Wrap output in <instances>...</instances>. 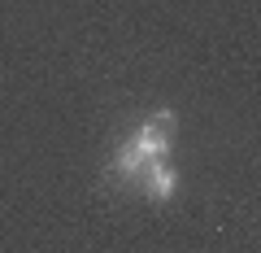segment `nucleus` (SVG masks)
I'll use <instances>...</instances> for the list:
<instances>
[{
  "mask_svg": "<svg viewBox=\"0 0 261 253\" xmlns=\"http://www.w3.org/2000/svg\"><path fill=\"white\" fill-rule=\"evenodd\" d=\"M126 144H130L135 153H140L144 162H166V153H170V135H166V131H152L148 122H144V127H140L135 135H130Z\"/></svg>",
  "mask_w": 261,
  "mask_h": 253,
  "instance_id": "1",
  "label": "nucleus"
},
{
  "mask_svg": "<svg viewBox=\"0 0 261 253\" xmlns=\"http://www.w3.org/2000/svg\"><path fill=\"white\" fill-rule=\"evenodd\" d=\"M144 188H148V197L157 201H170L178 188V175L170 170V162H148V170H144Z\"/></svg>",
  "mask_w": 261,
  "mask_h": 253,
  "instance_id": "2",
  "label": "nucleus"
},
{
  "mask_svg": "<svg viewBox=\"0 0 261 253\" xmlns=\"http://www.w3.org/2000/svg\"><path fill=\"white\" fill-rule=\"evenodd\" d=\"M148 127H152V131H174V113H170V109H161V113H152V118H148Z\"/></svg>",
  "mask_w": 261,
  "mask_h": 253,
  "instance_id": "3",
  "label": "nucleus"
}]
</instances>
